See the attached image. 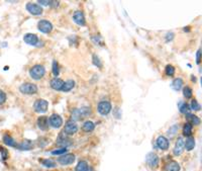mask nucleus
<instances>
[{"label":"nucleus","mask_w":202,"mask_h":171,"mask_svg":"<svg viewBox=\"0 0 202 171\" xmlns=\"http://www.w3.org/2000/svg\"><path fill=\"white\" fill-rule=\"evenodd\" d=\"M45 73H46V69L42 65H34L33 68L30 70V75L33 79L39 80L44 77Z\"/></svg>","instance_id":"obj_1"},{"label":"nucleus","mask_w":202,"mask_h":171,"mask_svg":"<svg viewBox=\"0 0 202 171\" xmlns=\"http://www.w3.org/2000/svg\"><path fill=\"white\" fill-rule=\"evenodd\" d=\"M91 114V109L90 108H87V106H84V108H77L73 111V114H72V117H73L74 121H78V119H81L83 117L89 116Z\"/></svg>","instance_id":"obj_2"},{"label":"nucleus","mask_w":202,"mask_h":171,"mask_svg":"<svg viewBox=\"0 0 202 171\" xmlns=\"http://www.w3.org/2000/svg\"><path fill=\"white\" fill-rule=\"evenodd\" d=\"M19 90L23 94H36L38 92V87L33 83H23L20 85Z\"/></svg>","instance_id":"obj_3"},{"label":"nucleus","mask_w":202,"mask_h":171,"mask_svg":"<svg viewBox=\"0 0 202 171\" xmlns=\"http://www.w3.org/2000/svg\"><path fill=\"white\" fill-rule=\"evenodd\" d=\"M48 108H49V102L45 99H38L36 100L33 105V108L36 113L39 114H44L48 111Z\"/></svg>","instance_id":"obj_4"},{"label":"nucleus","mask_w":202,"mask_h":171,"mask_svg":"<svg viewBox=\"0 0 202 171\" xmlns=\"http://www.w3.org/2000/svg\"><path fill=\"white\" fill-rule=\"evenodd\" d=\"M111 108H112V106H111V103L109 101H101V102L98 103L97 106L98 113L102 114V116H107L111 111Z\"/></svg>","instance_id":"obj_5"},{"label":"nucleus","mask_w":202,"mask_h":171,"mask_svg":"<svg viewBox=\"0 0 202 171\" xmlns=\"http://www.w3.org/2000/svg\"><path fill=\"white\" fill-rule=\"evenodd\" d=\"M77 131H78V125H76V122L73 119H70L66 122L63 133L66 135H74L75 133H77Z\"/></svg>","instance_id":"obj_6"},{"label":"nucleus","mask_w":202,"mask_h":171,"mask_svg":"<svg viewBox=\"0 0 202 171\" xmlns=\"http://www.w3.org/2000/svg\"><path fill=\"white\" fill-rule=\"evenodd\" d=\"M146 162H147V164L151 168L158 167V165H159V157H158V155H157L156 153H153V152L149 153L147 155V157H146Z\"/></svg>","instance_id":"obj_7"},{"label":"nucleus","mask_w":202,"mask_h":171,"mask_svg":"<svg viewBox=\"0 0 202 171\" xmlns=\"http://www.w3.org/2000/svg\"><path fill=\"white\" fill-rule=\"evenodd\" d=\"M38 28L39 31L44 34H49L52 31L53 29V25L50 22L49 20H39L38 23Z\"/></svg>","instance_id":"obj_8"},{"label":"nucleus","mask_w":202,"mask_h":171,"mask_svg":"<svg viewBox=\"0 0 202 171\" xmlns=\"http://www.w3.org/2000/svg\"><path fill=\"white\" fill-rule=\"evenodd\" d=\"M49 124L51 125V127L55 128V129H58V128L62 127L63 125V119L59 114H54L50 116L49 119Z\"/></svg>","instance_id":"obj_9"},{"label":"nucleus","mask_w":202,"mask_h":171,"mask_svg":"<svg viewBox=\"0 0 202 171\" xmlns=\"http://www.w3.org/2000/svg\"><path fill=\"white\" fill-rule=\"evenodd\" d=\"M26 10L30 13H31L33 15H39L42 13V8L41 5L31 3V2L26 4Z\"/></svg>","instance_id":"obj_10"},{"label":"nucleus","mask_w":202,"mask_h":171,"mask_svg":"<svg viewBox=\"0 0 202 171\" xmlns=\"http://www.w3.org/2000/svg\"><path fill=\"white\" fill-rule=\"evenodd\" d=\"M75 161V155L74 154H64L58 159V162L62 165H70Z\"/></svg>","instance_id":"obj_11"},{"label":"nucleus","mask_w":202,"mask_h":171,"mask_svg":"<svg viewBox=\"0 0 202 171\" xmlns=\"http://www.w3.org/2000/svg\"><path fill=\"white\" fill-rule=\"evenodd\" d=\"M156 144H157V146H158V148L161 149V150H167L170 145L168 139L166 137H164V136L158 137V139H157V141H156Z\"/></svg>","instance_id":"obj_12"},{"label":"nucleus","mask_w":202,"mask_h":171,"mask_svg":"<svg viewBox=\"0 0 202 171\" xmlns=\"http://www.w3.org/2000/svg\"><path fill=\"white\" fill-rule=\"evenodd\" d=\"M23 41H25L27 45H30V46H36L39 42L38 36L34 34H26L23 37Z\"/></svg>","instance_id":"obj_13"},{"label":"nucleus","mask_w":202,"mask_h":171,"mask_svg":"<svg viewBox=\"0 0 202 171\" xmlns=\"http://www.w3.org/2000/svg\"><path fill=\"white\" fill-rule=\"evenodd\" d=\"M183 150H184V141H183L182 138H179L176 142V145L174 147L173 153H174L175 156H179V155L182 154Z\"/></svg>","instance_id":"obj_14"},{"label":"nucleus","mask_w":202,"mask_h":171,"mask_svg":"<svg viewBox=\"0 0 202 171\" xmlns=\"http://www.w3.org/2000/svg\"><path fill=\"white\" fill-rule=\"evenodd\" d=\"M73 19L78 25H86V20H85V16L82 11H76L73 15Z\"/></svg>","instance_id":"obj_15"},{"label":"nucleus","mask_w":202,"mask_h":171,"mask_svg":"<svg viewBox=\"0 0 202 171\" xmlns=\"http://www.w3.org/2000/svg\"><path fill=\"white\" fill-rule=\"evenodd\" d=\"M63 84H64L63 80L60 78H57V77L51 80V87L55 90H61L63 87Z\"/></svg>","instance_id":"obj_16"},{"label":"nucleus","mask_w":202,"mask_h":171,"mask_svg":"<svg viewBox=\"0 0 202 171\" xmlns=\"http://www.w3.org/2000/svg\"><path fill=\"white\" fill-rule=\"evenodd\" d=\"M166 171H180V165L176 161H170L165 166Z\"/></svg>","instance_id":"obj_17"},{"label":"nucleus","mask_w":202,"mask_h":171,"mask_svg":"<svg viewBox=\"0 0 202 171\" xmlns=\"http://www.w3.org/2000/svg\"><path fill=\"white\" fill-rule=\"evenodd\" d=\"M75 171H93L92 167H90L86 161H80L77 164Z\"/></svg>","instance_id":"obj_18"},{"label":"nucleus","mask_w":202,"mask_h":171,"mask_svg":"<svg viewBox=\"0 0 202 171\" xmlns=\"http://www.w3.org/2000/svg\"><path fill=\"white\" fill-rule=\"evenodd\" d=\"M16 147L19 149V150H30V149L33 147V145L30 140H25L23 142H21L20 144L16 145Z\"/></svg>","instance_id":"obj_19"},{"label":"nucleus","mask_w":202,"mask_h":171,"mask_svg":"<svg viewBox=\"0 0 202 171\" xmlns=\"http://www.w3.org/2000/svg\"><path fill=\"white\" fill-rule=\"evenodd\" d=\"M74 86H75V81H74V80H67V81L64 82L63 87L61 90L64 92H68V91H70V90L73 89Z\"/></svg>","instance_id":"obj_20"},{"label":"nucleus","mask_w":202,"mask_h":171,"mask_svg":"<svg viewBox=\"0 0 202 171\" xmlns=\"http://www.w3.org/2000/svg\"><path fill=\"white\" fill-rule=\"evenodd\" d=\"M38 125L39 128H41L42 130H47L49 127V119L47 116H41L38 119Z\"/></svg>","instance_id":"obj_21"},{"label":"nucleus","mask_w":202,"mask_h":171,"mask_svg":"<svg viewBox=\"0 0 202 171\" xmlns=\"http://www.w3.org/2000/svg\"><path fill=\"white\" fill-rule=\"evenodd\" d=\"M195 147V140L192 137H188V139H186V142H184V148H186L187 151H191L194 149Z\"/></svg>","instance_id":"obj_22"},{"label":"nucleus","mask_w":202,"mask_h":171,"mask_svg":"<svg viewBox=\"0 0 202 171\" xmlns=\"http://www.w3.org/2000/svg\"><path fill=\"white\" fill-rule=\"evenodd\" d=\"M186 117H187V119L189 122V124H191V125H199L200 124V119L197 116H195V114H186Z\"/></svg>","instance_id":"obj_23"},{"label":"nucleus","mask_w":202,"mask_h":171,"mask_svg":"<svg viewBox=\"0 0 202 171\" xmlns=\"http://www.w3.org/2000/svg\"><path fill=\"white\" fill-rule=\"evenodd\" d=\"M183 80L181 78H176L174 81L172 82V88L176 91H179L180 89L183 87Z\"/></svg>","instance_id":"obj_24"},{"label":"nucleus","mask_w":202,"mask_h":171,"mask_svg":"<svg viewBox=\"0 0 202 171\" xmlns=\"http://www.w3.org/2000/svg\"><path fill=\"white\" fill-rule=\"evenodd\" d=\"M192 129H193V125L189 124V122H186L183 127V135L186 136V137H190L192 135Z\"/></svg>","instance_id":"obj_25"},{"label":"nucleus","mask_w":202,"mask_h":171,"mask_svg":"<svg viewBox=\"0 0 202 171\" xmlns=\"http://www.w3.org/2000/svg\"><path fill=\"white\" fill-rule=\"evenodd\" d=\"M94 129H95L94 122H90V121H87V122H84V125H83V131H85V132H87V133L93 132V131H94Z\"/></svg>","instance_id":"obj_26"},{"label":"nucleus","mask_w":202,"mask_h":171,"mask_svg":"<svg viewBox=\"0 0 202 171\" xmlns=\"http://www.w3.org/2000/svg\"><path fill=\"white\" fill-rule=\"evenodd\" d=\"M3 142L4 144H6L7 146H10V147H16L17 145V144L15 143V141L8 135H5L3 137Z\"/></svg>","instance_id":"obj_27"},{"label":"nucleus","mask_w":202,"mask_h":171,"mask_svg":"<svg viewBox=\"0 0 202 171\" xmlns=\"http://www.w3.org/2000/svg\"><path fill=\"white\" fill-rule=\"evenodd\" d=\"M39 161H41L42 164L44 165V166H46V167L53 168V167L56 166V163L53 161V160H50V159H42V160H39Z\"/></svg>","instance_id":"obj_28"},{"label":"nucleus","mask_w":202,"mask_h":171,"mask_svg":"<svg viewBox=\"0 0 202 171\" xmlns=\"http://www.w3.org/2000/svg\"><path fill=\"white\" fill-rule=\"evenodd\" d=\"M165 73L167 76H173L175 74V68L172 65H167L165 69Z\"/></svg>","instance_id":"obj_29"},{"label":"nucleus","mask_w":202,"mask_h":171,"mask_svg":"<svg viewBox=\"0 0 202 171\" xmlns=\"http://www.w3.org/2000/svg\"><path fill=\"white\" fill-rule=\"evenodd\" d=\"M183 95L185 96L186 98H191L192 97V89L189 86H186L183 89Z\"/></svg>","instance_id":"obj_30"},{"label":"nucleus","mask_w":202,"mask_h":171,"mask_svg":"<svg viewBox=\"0 0 202 171\" xmlns=\"http://www.w3.org/2000/svg\"><path fill=\"white\" fill-rule=\"evenodd\" d=\"M178 129H179V127H178V125H173V127L170 128V130L168 131V135H169V137H170V138H173V137H174V136L176 135V133H177Z\"/></svg>","instance_id":"obj_31"},{"label":"nucleus","mask_w":202,"mask_h":171,"mask_svg":"<svg viewBox=\"0 0 202 171\" xmlns=\"http://www.w3.org/2000/svg\"><path fill=\"white\" fill-rule=\"evenodd\" d=\"M180 111H181L182 114H189L190 111V106L187 105V103H183V105L180 106Z\"/></svg>","instance_id":"obj_32"},{"label":"nucleus","mask_w":202,"mask_h":171,"mask_svg":"<svg viewBox=\"0 0 202 171\" xmlns=\"http://www.w3.org/2000/svg\"><path fill=\"white\" fill-rule=\"evenodd\" d=\"M68 151L67 148H61V149H57V150L52 151V155H64L66 154Z\"/></svg>","instance_id":"obj_33"},{"label":"nucleus","mask_w":202,"mask_h":171,"mask_svg":"<svg viewBox=\"0 0 202 171\" xmlns=\"http://www.w3.org/2000/svg\"><path fill=\"white\" fill-rule=\"evenodd\" d=\"M190 109H193V111H199V109H200V105L197 102V100L196 99H193L192 101H191Z\"/></svg>","instance_id":"obj_34"},{"label":"nucleus","mask_w":202,"mask_h":171,"mask_svg":"<svg viewBox=\"0 0 202 171\" xmlns=\"http://www.w3.org/2000/svg\"><path fill=\"white\" fill-rule=\"evenodd\" d=\"M53 73H54L55 76L59 75V65H58V63L56 61L53 62Z\"/></svg>","instance_id":"obj_35"},{"label":"nucleus","mask_w":202,"mask_h":171,"mask_svg":"<svg viewBox=\"0 0 202 171\" xmlns=\"http://www.w3.org/2000/svg\"><path fill=\"white\" fill-rule=\"evenodd\" d=\"M93 63H94L95 66L99 67V68H101V67H102V63L100 62L99 58H98L96 55H93Z\"/></svg>","instance_id":"obj_36"},{"label":"nucleus","mask_w":202,"mask_h":171,"mask_svg":"<svg viewBox=\"0 0 202 171\" xmlns=\"http://www.w3.org/2000/svg\"><path fill=\"white\" fill-rule=\"evenodd\" d=\"M6 100V94H5L4 91L0 90V105H3Z\"/></svg>","instance_id":"obj_37"},{"label":"nucleus","mask_w":202,"mask_h":171,"mask_svg":"<svg viewBox=\"0 0 202 171\" xmlns=\"http://www.w3.org/2000/svg\"><path fill=\"white\" fill-rule=\"evenodd\" d=\"M39 4L42 5H52V3H54L55 1H48V0H39L38 1Z\"/></svg>","instance_id":"obj_38"},{"label":"nucleus","mask_w":202,"mask_h":171,"mask_svg":"<svg viewBox=\"0 0 202 171\" xmlns=\"http://www.w3.org/2000/svg\"><path fill=\"white\" fill-rule=\"evenodd\" d=\"M0 152L2 153V158L3 159H6L7 156H8V154H7V151L5 150L4 148H2V147H0Z\"/></svg>","instance_id":"obj_39"},{"label":"nucleus","mask_w":202,"mask_h":171,"mask_svg":"<svg viewBox=\"0 0 202 171\" xmlns=\"http://www.w3.org/2000/svg\"><path fill=\"white\" fill-rule=\"evenodd\" d=\"M200 55H201V51L198 50L197 51V55H196V62H197V64H200Z\"/></svg>","instance_id":"obj_40"}]
</instances>
